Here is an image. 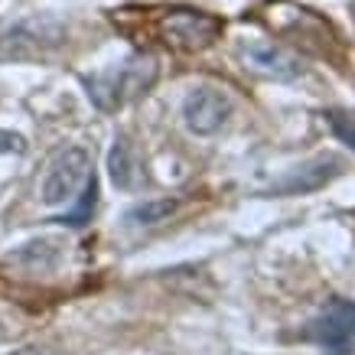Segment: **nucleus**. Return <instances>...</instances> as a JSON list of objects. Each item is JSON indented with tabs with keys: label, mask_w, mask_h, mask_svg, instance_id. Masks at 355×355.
Returning a JSON list of instances; mask_svg holds the SVG:
<instances>
[{
	"label": "nucleus",
	"mask_w": 355,
	"mask_h": 355,
	"mask_svg": "<svg viewBox=\"0 0 355 355\" xmlns=\"http://www.w3.org/2000/svg\"><path fill=\"white\" fill-rule=\"evenodd\" d=\"M157 36L176 53H202L222 36V20L202 10H163L157 17Z\"/></svg>",
	"instance_id": "nucleus-1"
},
{
	"label": "nucleus",
	"mask_w": 355,
	"mask_h": 355,
	"mask_svg": "<svg viewBox=\"0 0 355 355\" xmlns=\"http://www.w3.org/2000/svg\"><path fill=\"white\" fill-rule=\"evenodd\" d=\"M92 176V153L85 147H62L53 160L46 163L40 180V202L43 205H65L76 199V193Z\"/></svg>",
	"instance_id": "nucleus-2"
},
{
	"label": "nucleus",
	"mask_w": 355,
	"mask_h": 355,
	"mask_svg": "<svg viewBox=\"0 0 355 355\" xmlns=\"http://www.w3.org/2000/svg\"><path fill=\"white\" fill-rule=\"evenodd\" d=\"M153 78H157V62H153L150 55H140V59L124 62L121 69H111V72L95 76L88 82V88H92L88 95L95 98L101 108H118L128 98L147 92L153 85Z\"/></svg>",
	"instance_id": "nucleus-3"
},
{
	"label": "nucleus",
	"mask_w": 355,
	"mask_h": 355,
	"mask_svg": "<svg viewBox=\"0 0 355 355\" xmlns=\"http://www.w3.org/2000/svg\"><path fill=\"white\" fill-rule=\"evenodd\" d=\"M232 111H235V101L222 92V88H193L183 101V121L186 128L193 130V134H218V130L228 124L232 118Z\"/></svg>",
	"instance_id": "nucleus-4"
},
{
	"label": "nucleus",
	"mask_w": 355,
	"mask_h": 355,
	"mask_svg": "<svg viewBox=\"0 0 355 355\" xmlns=\"http://www.w3.org/2000/svg\"><path fill=\"white\" fill-rule=\"evenodd\" d=\"M235 55L248 72L264 78H297L303 72L300 59L270 40H241L235 46Z\"/></svg>",
	"instance_id": "nucleus-5"
},
{
	"label": "nucleus",
	"mask_w": 355,
	"mask_h": 355,
	"mask_svg": "<svg viewBox=\"0 0 355 355\" xmlns=\"http://www.w3.org/2000/svg\"><path fill=\"white\" fill-rule=\"evenodd\" d=\"M310 336L333 355H343L349 345H355V303H329L310 323Z\"/></svg>",
	"instance_id": "nucleus-6"
},
{
	"label": "nucleus",
	"mask_w": 355,
	"mask_h": 355,
	"mask_svg": "<svg viewBox=\"0 0 355 355\" xmlns=\"http://www.w3.org/2000/svg\"><path fill=\"white\" fill-rule=\"evenodd\" d=\"M108 166H111V180H114V186H121V189H130V186L137 183V176H140L137 157H134V147H130L124 137L114 140Z\"/></svg>",
	"instance_id": "nucleus-7"
},
{
	"label": "nucleus",
	"mask_w": 355,
	"mask_h": 355,
	"mask_svg": "<svg viewBox=\"0 0 355 355\" xmlns=\"http://www.w3.org/2000/svg\"><path fill=\"white\" fill-rule=\"evenodd\" d=\"M176 212V199H150V202H140L128 212L130 225H157Z\"/></svg>",
	"instance_id": "nucleus-8"
},
{
	"label": "nucleus",
	"mask_w": 355,
	"mask_h": 355,
	"mask_svg": "<svg viewBox=\"0 0 355 355\" xmlns=\"http://www.w3.org/2000/svg\"><path fill=\"white\" fill-rule=\"evenodd\" d=\"M333 128H336V134H339L345 144H352V147H355V114H352V111H336V114H333Z\"/></svg>",
	"instance_id": "nucleus-9"
},
{
	"label": "nucleus",
	"mask_w": 355,
	"mask_h": 355,
	"mask_svg": "<svg viewBox=\"0 0 355 355\" xmlns=\"http://www.w3.org/2000/svg\"><path fill=\"white\" fill-rule=\"evenodd\" d=\"M23 150H26V140H23V134L0 130V153H23Z\"/></svg>",
	"instance_id": "nucleus-10"
},
{
	"label": "nucleus",
	"mask_w": 355,
	"mask_h": 355,
	"mask_svg": "<svg viewBox=\"0 0 355 355\" xmlns=\"http://www.w3.org/2000/svg\"><path fill=\"white\" fill-rule=\"evenodd\" d=\"M7 355H53L46 345H20V349H13V352Z\"/></svg>",
	"instance_id": "nucleus-11"
},
{
	"label": "nucleus",
	"mask_w": 355,
	"mask_h": 355,
	"mask_svg": "<svg viewBox=\"0 0 355 355\" xmlns=\"http://www.w3.org/2000/svg\"><path fill=\"white\" fill-rule=\"evenodd\" d=\"M3 339H7V329H3V326H0V343H3Z\"/></svg>",
	"instance_id": "nucleus-12"
}]
</instances>
